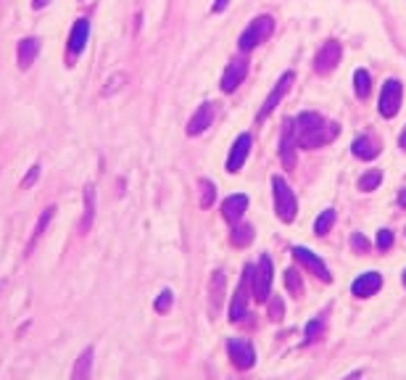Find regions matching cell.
Segmentation results:
<instances>
[{
	"label": "cell",
	"instance_id": "cell-29",
	"mask_svg": "<svg viewBox=\"0 0 406 380\" xmlns=\"http://www.w3.org/2000/svg\"><path fill=\"white\" fill-rule=\"evenodd\" d=\"M380 183H383V175H380V172H367V175H364V177L359 180V190L369 193V190L380 188Z\"/></svg>",
	"mask_w": 406,
	"mask_h": 380
},
{
	"label": "cell",
	"instance_id": "cell-27",
	"mask_svg": "<svg viewBox=\"0 0 406 380\" xmlns=\"http://www.w3.org/2000/svg\"><path fill=\"white\" fill-rule=\"evenodd\" d=\"M306 343H314V341H319L324 333V317H317V320H312V322L306 325Z\"/></svg>",
	"mask_w": 406,
	"mask_h": 380
},
{
	"label": "cell",
	"instance_id": "cell-14",
	"mask_svg": "<svg viewBox=\"0 0 406 380\" xmlns=\"http://www.w3.org/2000/svg\"><path fill=\"white\" fill-rule=\"evenodd\" d=\"M224 288H227L224 269H214L212 280H209V315L212 317H219L221 301H224Z\"/></svg>",
	"mask_w": 406,
	"mask_h": 380
},
{
	"label": "cell",
	"instance_id": "cell-18",
	"mask_svg": "<svg viewBox=\"0 0 406 380\" xmlns=\"http://www.w3.org/2000/svg\"><path fill=\"white\" fill-rule=\"evenodd\" d=\"M246 209H248V195H243V193L227 195L224 204H221V217L230 224H238L240 217L246 214Z\"/></svg>",
	"mask_w": 406,
	"mask_h": 380
},
{
	"label": "cell",
	"instance_id": "cell-1",
	"mask_svg": "<svg viewBox=\"0 0 406 380\" xmlns=\"http://www.w3.org/2000/svg\"><path fill=\"white\" fill-rule=\"evenodd\" d=\"M293 127H295V143H298V148H306V151L322 148L330 140L338 138V132H341V127H338L335 121H327L322 114H317V112H301L295 116Z\"/></svg>",
	"mask_w": 406,
	"mask_h": 380
},
{
	"label": "cell",
	"instance_id": "cell-20",
	"mask_svg": "<svg viewBox=\"0 0 406 380\" xmlns=\"http://www.w3.org/2000/svg\"><path fill=\"white\" fill-rule=\"evenodd\" d=\"M351 151H353V156L361 158V161H372V158H378L380 153V140L372 138V135H361V138L353 140Z\"/></svg>",
	"mask_w": 406,
	"mask_h": 380
},
{
	"label": "cell",
	"instance_id": "cell-10",
	"mask_svg": "<svg viewBox=\"0 0 406 380\" xmlns=\"http://www.w3.org/2000/svg\"><path fill=\"white\" fill-rule=\"evenodd\" d=\"M341 56H343L341 43L330 40V43H324V45L319 48V53L314 56V69H317L319 75H327V72H332L335 66L341 64Z\"/></svg>",
	"mask_w": 406,
	"mask_h": 380
},
{
	"label": "cell",
	"instance_id": "cell-34",
	"mask_svg": "<svg viewBox=\"0 0 406 380\" xmlns=\"http://www.w3.org/2000/svg\"><path fill=\"white\" fill-rule=\"evenodd\" d=\"M37 177H40V167H29V172H27V177H24V183H21V188H29L32 183H37Z\"/></svg>",
	"mask_w": 406,
	"mask_h": 380
},
{
	"label": "cell",
	"instance_id": "cell-13",
	"mask_svg": "<svg viewBox=\"0 0 406 380\" xmlns=\"http://www.w3.org/2000/svg\"><path fill=\"white\" fill-rule=\"evenodd\" d=\"M248 153H251V135L248 132H243V135H238L235 143H232L230 156H227V172H230V175H238L240 167L246 164Z\"/></svg>",
	"mask_w": 406,
	"mask_h": 380
},
{
	"label": "cell",
	"instance_id": "cell-8",
	"mask_svg": "<svg viewBox=\"0 0 406 380\" xmlns=\"http://www.w3.org/2000/svg\"><path fill=\"white\" fill-rule=\"evenodd\" d=\"M293 256L301 264H304L306 269H309V275H314V278H319L322 283H330L332 275H330V269H327V264H324L317 254H314L312 249H304V246H295L293 249Z\"/></svg>",
	"mask_w": 406,
	"mask_h": 380
},
{
	"label": "cell",
	"instance_id": "cell-11",
	"mask_svg": "<svg viewBox=\"0 0 406 380\" xmlns=\"http://www.w3.org/2000/svg\"><path fill=\"white\" fill-rule=\"evenodd\" d=\"M248 75V61H243V58H232L227 69H224V75H221V93H235L243 80Z\"/></svg>",
	"mask_w": 406,
	"mask_h": 380
},
{
	"label": "cell",
	"instance_id": "cell-4",
	"mask_svg": "<svg viewBox=\"0 0 406 380\" xmlns=\"http://www.w3.org/2000/svg\"><path fill=\"white\" fill-rule=\"evenodd\" d=\"M272 259L267 254H261L253 267V280H251V291H253V298L256 301H269V293H272Z\"/></svg>",
	"mask_w": 406,
	"mask_h": 380
},
{
	"label": "cell",
	"instance_id": "cell-41",
	"mask_svg": "<svg viewBox=\"0 0 406 380\" xmlns=\"http://www.w3.org/2000/svg\"><path fill=\"white\" fill-rule=\"evenodd\" d=\"M404 286H406V269H404Z\"/></svg>",
	"mask_w": 406,
	"mask_h": 380
},
{
	"label": "cell",
	"instance_id": "cell-22",
	"mask_svg": "<svg viewBox=\"0 0 406 380\" xmlns=\"http://www.w3.org/2000/svg\"><path fill=\"white\" fill-rule=\"evenodd\" d=\"M92 362H95V349L87 346L72 367V380H92Z\"/></svg>",
	"mask_w": 406,
	"mask_h": 380
},
{
	"label": "cell",
	"instance_id": "cell-32",
	"mask_svg": "<svg viewBox=\"0 0 406 380\" xmlns=\"http://www.w3.org/2000/svg\"><path fill=\"white\" fill-rule=\"evenodd\" d=\"M390 246H393V232H390V230H380L378 232V249L380 251H388Z\"/></svg>",
	"mask_w": 406,
	"mask_h": 380
},
{
	"label": "cell",
	"instance_id": "cell-33",
	"mask_svg": "<svg viewBox=\"0 0 406 380\" xmlns=\"http://www.w3.org/2000/svg\"><path fill=\"white\" fill-rule=\"evenodd\" d=\"M124 80H127V77H124V75L111 77V80H109V87L103 90V95H111V93H114V90H116V87H121V82H124Z\"/></svg>",
	"mask_w": 406,
	"mask_h": 380
},
{
	"label": "cell",
	"instance_id": "cell-7",
	"mask_svg": "<svg viewBox=\"0 0 406 380\" xmlns=\"http://www.w3.org/2000/svg\"><path fill=\"white\" fill-rule=\"evenodd\" d=\"M251 280H253V267H246V272H243V280H240L238 291H235V296H232V306H230V320H232V322H240V320L246 317V312H248Z\"/></svg>",
	"mask_w": 406,
	"mask_h": 380
},
{
	"label": "cell",
	"instance_id": "cell-26",
	"mask_svg": "<svg viewBox=\"0 0 406 380\" xmlns=\"http://www.w3.org/2000/svg\"><path fill=\"white\" fill-rule=\"evenodd\" d=\"M332 224H335V209H324L319 217H317V222H314V232L322 238L327 232L332 230Z\"/></svg>",
	"mask_w": 406,
	"mask_h": 380
},
{
	"label": "cell",
	"instance_id": "cell-12",
	"mask_svg": "<svg viewBox=\"0 0 406 380\" xmlns=\"http://www.w3.org/2000/svg\"><path fill=\"white\" fill-rule=\"evenodd\" d=\"M87 38H90V21L84 19V16H79V19L74 21L72 32H69V45H66V50H69V58L82 56L84 45H87Z\"/></svg>",
	"mask_w": 406,
	"mask_h": 380
},
{
	"label": "cell",
	"instance_id": "cell-35",
	"mask_svg": "<svg viewBox=\"0 0 406 380\" xmlns=\"http://www.w3.org/2000/svg\"><path fill=\"white\" fill-rule=\"evenodd\" d=\"M353 249L356 251H367V241L361 235H353Z\"/></svg>",
	"mask_w": 406,
	"mask_h": 380
},
{
	"label": "cell",
	"instance_id": "cell-23",
	"mask_svg": "<svg viewBox=\"0 0 406 380\" xmlns=\"http://www.w3.org/2000/svg\"><path fill=\"white\" fill-rule=\"evenodd\" d=\"M92 222H95V188H92V183H87V185H84V214H82V222H79V232L87 235Z\"/></svg>",
	"mask_w": 406,
	"mask_h": 380
},
{
	"label": "cell",
	"instance_id": "cell-38",
	"mask_svg": "<svg viewBox=\"0 0 406 380\" xmlns=\"http://www.w3.org/2000/svg\"><path fill=\"white\" fill-rule=\"evenodd\" d=\"M48 3H50V0H32V9L40 11V9H45Z\"/></svg>",
	"mask_w": 406,
	"mask_h": 380
},
{
	"label": "cell",
	"instance_id": "cell-3",
	"mask_svg": "<svg viewBox=\"0 0 406 380\" xmlns=\"http://www.w3.org/2000/svg\"><path fill=\"white\" fill-rule=\"evenodd\" d=\"M272 190H275V212L280 222H293L298 214V198H295L293 188L287 185L280 175L272 177Z\"/></svg>",
	"mask_w": 406,
	"mask_h": 380
},
{
	"label": "cell",
	"instance_id": "cell-2",
	"mask_svg": "<svg viewBox=\"0 0 406 380\" xmlns=\"http://www.w3.org/2000/svg\"><path fill=\"white\" fill-rule=\"evenodd\" d=\"M272 32H275V21H272V16L261 13V16H256L248 27L243 29V35L238 38V48L243 50V53H248V50L258 48L261 43H267Z\"/></svg>",
	"mask_w": 406,
	"mask_h": 380
},
{
	"label": "cell",
	"instance_id": "cell-40",
	"mask_svg": "<svg viewBox=\"0 0 406 380\" xmlns=\"http://www.w3.org/2000/svg\"><path fill=\"white\" fill-rule=\"evenodd\" d=\"M401 148L406 151V130H404V135H401Z\"/></svg>",
	"mask_w": 406,
	"mask_h": 380
},
{
	"label": "cell",
	"instance_id": "cell-5",
	"mask_svg": "<svg viewBox=\"0 0 406 380\" xmlns=\"http://www.w3.org/2000/svg\"><path fill=\"white\" fill-rule=\"evenodd\" d=\"M401 103H404V85L398 80H385L383 90H380V114L385 119H390V116L398 114Z\"/></svg>",
	"mask_w": 406,
	"mask_h": 380
},
{
	"label": "cell",
	"instance_id": "cell-30",
	"mask_svg": "<svg viewBox=\"0 0 406 380\" xmlns=\"http://www.w3.org/2000/svg\"><path fill=\"white\" fill-rule=\"evenodd\" d=\"M285 286L290 288V293H293V296H301L304 286H301V275H298V269H287V272H285Z\"/></svg>",
	"mask_w": 406,
	"mask_h": 380
},
{
	"label": "cell",
	"instance_id": "cell-15",
	"mask_svg": "<svg viewBox=\"0 0 406 380\" xmlns=\"http://www.w3.org/2000/svg\"><path fill=\"white\" fill-rule=\"evenodd\" d=\"M383 288V275L380 272H361L359 278L351 283V293L356 298H369L375 296Z\"/></svg>",
	"mask_w": 406,
	"mask_h": 380
},
{
	"label": "cell",
	"instance_id": "cell-36",
	"mask_svg": "<svg viewBox=\"0 0 406 380\" xmlns=\"http://www.w3.org/2000/svg\"><path fill=\"white\" fill-rule=\"evenodd\" d=\"M227 3H230V0H216V3L212 6V11H214V13H221V11L227 9Z\"/></svg>",
	"mask_w": 406,
	"mask_h": 380
},
{
	"label": "cell",
	"instance_id": "cell-19",
	"mask_svg": "<svg viewBox=\"0 0 406 380\" xmlns=\"http://www.w3.org/2000/svg\"><path fill=\"white\" fill-rule=\"evenodd\" d=\"M40 56V40L37 38H21L16 45V61H18V69L21 72H27L29 66L35 64V58Z\"/></svg>",
	"mask_w": 406,
	"mask_h": 380
},
{
	"label": "cell",
	"instance_id": "cell-28",
	"mask_svg": "<svg viewBox=\"0 0 406 380\" xmlns=\"http://www.w3.org/2000/svg\"><path fill=\"white\" fill-rule=\"evenodd\" d=\"M172 301H175V293L166 288V291H161V293L156 296V301H153V309L164 315V312H169V309H172Z\"/></svg>",
	"mask_w": 406,
	"mask_h": 380
},
{
	"label": "cell",
	"instance_id": "cell-6",
	"mask_svg": "<svg viewBox=\"0 0 406 380\" xmlns=\"http://www.w3.org/2000/svg\"><path fill=\"white\" fill-rule=\"evenodd\" d=\"M227 354H230L232 364L238 370H251L256 364V349L253 343L246 341V338H230L227 341Z\"/></svg>",
	"mask_w": 406,
	"mask_h": 380
},
{
	"label": "cell",
	"instance_id": "cell-37",
	"mask_svg": "<svg viewBox=\"0 0 406 380\" xmlns=\"http://www.w3.org/2000/svg\"><path fill=\"white\" fill-rule=\"evenodd\" d=\"M280 309H282V304H280V301H272V320H280Z\"/></svg>",
	"mask_w": 406,
	"mask_h": 380
},
{
	"label": "cell",
	"instance_id": "cell-21",
	"mask_svg": "<svg viewBox=\"0 0 406 380\" xmlns=\"http://www.w3.org/2000/svg\"><path fill=\"white\" fill-rule=\"evenodd\" d=\"M53 214H55V206H45L43 212H40V217H37V222H35V230H32V235H29V243H27V254L24 256H32V249H35L37 243H40V238H43V232L48 230V224H50V219H53Z\"/></svg>",
	"mask_w": 406,
	"mask_h": 380
},
{
	"label": "cell",
	"instance_id": "cell-25",
	"mask_svg": "<svg viewBox=\"0 0 406 380\" xmlns=\"http://www.w3.org/2000/svg\"><path fill=\"white\" fill-rule=\"evenodd\" d=\"M353 90L359 98H367L372 93V80H369V72L367 69H356V75H353Z\"/></svg>",
	"mask_w": 406,
	"mask_h": 380
},
{
	"label": "cell",
	"instance_id": "cell-39",
	"mask_svg": "<svg viewBox=\"0 0 406 380\" xmlns=\"http://www.w3.org/2000/svg\"><path fill=\"white\" fill-rule=\"evenodd\" d=\"M398 204H401V206H404V209H406V188H404V190H401V195H398Z\"/></svg>",
	"mask_w": 406,
	"mask_h": 380
},
{
	"label": "cell",
	"instance_id": "cell-9",
	"mask_svg": "<svg viewBox=\"0 0 406 380\" xmlns=\"http://www.w3.org/2000/svg\"><path fill=\"white\" fill-rule=\"evenodd\" d=\"M293 80H295V75L293 72H285V75L280 77L275 82V87H272V93L267 95V101H264V106L258 109V119H267L269 114L275 112L277 106H280V101L285 98V93L290 90V85H293Z\"/></svg>",
	"mask_w": 406,
	"mask_h": 380
},
{
	"label": "cell",
	"instance_id": "cell-31",
	"mask_svg": "<svg viewBox=\"0 0 406 380\" xmlns=\"http://www.w3.org/2000/svg\"><path fill=\"white\" fill-rule=\"evenodd\" d=\"M201 190H203L201 204H203V209H209V206L214 204V183L212 180H201Z\"/></svg>",
	"mask_w": 406,
	"mask_h": 380
},
{
	"label": "cell",
	"instance_id": "cell-17",
	"mask_svg": "<svg viewBox=\"0 0 406 380\" xmlns=\"http://www.w3.org/2000/svg\"><path fill=\"white\" fill-rule=\"evenodd\" d=\"M212 121H214V103H203V106H198V112L190 116V121H187V135L198 138L201 132H206L212 127Z\"/></svg>",
	"mask_w": 406,
	"mask_h": 380
},
{
	"label": "cell",
	"instance_id": "cell-24",
	"mask_svg": "<svg viewBox=\"0 0 406 380\" xmlns=\"http://www.w3.org/2000/svg\"><path fill=\"white\" fill-rule=\"evenodd\" d=\"M253 241V227L251 224H235L230 232V243L238 246V249H246L248 243Z\"/></svg>",
	"mask_w": 406,
	"mask_h": 380
},
{
	"label": "cell",
	"instance_id": "cell-16",
	"mask_svg": "<svg viewBox=\"0 0 406 380\" xmlns=\"http://www.w3.org/2000/svg\"><path fill=\"white\" fill-rule=\"evenodd\" d=\"M280 161H282L285 169L295 167V127L290 119H285V130H282V138H280Z\"/></svg>",
	"mask_w": 406,
	"mask_h": 380
}]
</instances>
